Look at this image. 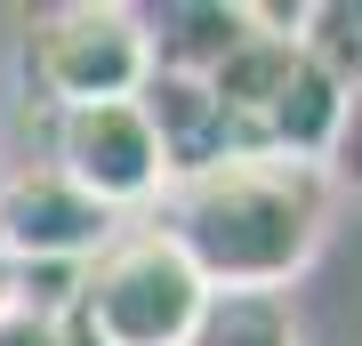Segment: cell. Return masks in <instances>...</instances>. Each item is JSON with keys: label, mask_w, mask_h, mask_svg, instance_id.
Masks as SVG:
<instances>
[{"label": "cell", "mask_w": 362, "mask_h": 346, "mask_svg": "<svg viewBox=\"0 0 362 346\" xmlns=\"http://www.w3.org/2000/svg\"><path fill=\"white\" fill-rule=\"evenodd\" d=\"M298 57H306L330 89H362V0H306Z\"/></svg>", "instance_id": "10"}, {"label": "cell", "mask_w": 362, "mask_h": 346, "mask_svg": "<svg viewBox=\"0 0 362 346\" xmlns=\"http://www.w3.org/2000/svg\"><path fill=\"white\" fill-rule=\"evenodd\" d=\"M242 33H250V0H169V8H145L153 73H177V81H209L242 49Z\"/></svg>", "instance_id": "6"}, {"label": "cell", "mask_w": 362, "mask_h": 346, "mask_svg": "<svg viewBox=\"0 0 362 346\" xmlns=\"http://www.w3.org/2000/svg\"><path fill=\"white\" fill-rule=\"evenodd\" d=\"M65 298H73V274L0 258V346H65Z\"/></svg>", "instance_id": "8"}, {"label": "cell", "mask_w": 362, "mask_h": 346, "mask_svg": "<svg viewBox=\"0 0 362 346\" xmlns=\"http://www.w3.org/2000/svg\"><path fill=\"white\" fill-rule=\"evenodd\" d=\"M105 242H113V218H105L97 202H81L57 169L0 178V258H8V266L81 274Z\"/></svg>", "instance_id": "5"}, {"label": "cell", "mask_w": 362, "mask_h": 346, "mask_svg": "<svg viewBox=\"0 0 362 346\" xmlns=\"http://www.w3.org/2000/svg\"><path fill=\"white\" fill-rule=\"evenodd\" d=\"M185 346H298L290 298H274V290H209V306H202Z\"/></svg>", "instance_id": "9"}, {"label": "cell", "mask_w": 362, "mask_h": 346, "mask_svg": "<svg viewBox=\"0 0 362 346\" xmlns=\"http://www.w3.org/2000/svg\"><path fill=\"white\" fill-rule=\"evenodd\" d=\"M25 64L40 81V97L57 113L81 105H121L153 81V49H145V8L129 0H65L40 8L25 33Z\"/></svg>", "instance_id": "3"}, {"label": "cell", "mask_w": 362, "mask_h": 346, "mask_svg": "<svg viewBox=\"0 0 362 346\" xmlns=\"http://www.w3.org/2000/svg\"><path fill=\"white\" fill-rule=\"evenodd\" d=\"M153 226L185 250V266L209 290H274L282 298L330 233V178H322V161L233 145L209 169L161 185Z\"/></svg>", "instance_id": "1"}, {"label": "cell", "mask_w": 362, "mask_h": 346, "mask_svg": "<svg viewBox=\"0 0 362 346\" xmlns=\"http://www.w3.org/2000/svg\"><path fill=\"white\" fill-rule=\"evenodd\" d=\"M49 169L81 193V202H97L105 218H121V209H153L161 185H169L161 137H153V121H145L137 97L57 113V161Z\"/></svg>", "instance_id": "4"}, {"label": "cell", "mask_w": 362, "mask_h": 346, "mask_svg": "<svg viewBox=\"0 0 362 346\" xmlns=\"http://www.w3.org/2000/svg\"><path fill=\"white\" fill-rule=\"evenodd\" d=\"M202 306H209V282L185 266V250L153 218L129 233L113 226V242L73 274V298H65L73 330L89 346H185Z\"/></svg>", "instance_id": "2"}, {"label": "cell", "mask_w": 362, "mask_h": 346, "mask_svg": "<svg viewBox=\"0 0 362 346\" xmlns=\"http://www.w3.org/2000/svg\"><path fill=\"white\" fill-rule=\"evenodd\" d=\"M145 105V121H153V137H161V161H169V178H194V169H209L218 154H233V121H226V105L202 89V81H177V73H153L137 89Z\"/></svg>", "instance_id": "7"}, {"label": "cell", "mask_w": 362, "mask_h": 346, "mask_svg": "<svg viewBox=\"0 0 362 346\" xmlns=\"http://www.w3.org/2000/svg\"><path fill=\"white\" fill-rule=\"evenodd\" d=\"M322 178L330 193H362V89H338L330 137H322Z\"/></svg>", "instance_id": "11"}]
</instances>
